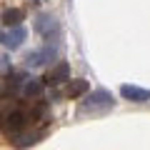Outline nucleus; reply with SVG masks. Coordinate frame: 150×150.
<instances>
[{
  "label": "nucleus",
  "mask_w": 150,
  "mask_h": 150,
  "mask_svg": "<svg viewBox=\"0 0 150 150\" xmlns=\"http://www.w3.org/2000/svg\"><path fill=\"white\" fill-rule=\"evenodd\" d=\"M90 90V83L85 78H75V80H68V98H80Z\"/></svg>",
  "instance_id": "8"
},
{
  "label": "nucleus",
  "mask_w": 150,
  "mask_h": 150,
  "mask_svg": "<svg viewBox=\"0 0 150 150\" xmlns=\"http://www.w3.org/2000/svg\"><path fill=\"white\" fill-rule=\"evenodd\" d=\"M65 80H70V65L68 63H58L55 68H50L48 75L43 78L45 85H60V83H65Z\"/></svg>",
  "instance_id": "6"
},
{
  "label": "nucleus",
  "mask_w": 150,
  "mask_h": 150,
  "mask_svg": "<svg viewBox=\"0 0 150 150\" xmlns=\"http://www.w3.org/2000/svg\"><path fill=\"white\" fill-rule=\"evenodd\" d=\"M43 90H45V83L38 80V78H30V80L23 85V95H25V98H40Z\"/></svg>",
  "instance_id": "10"
},
{
  "label": "nucleus",
  "mask_w": 150,
  "mask_h": 150,
  "mask_svg": "<svg viewBox=\"0 0 150 150\" xmlns=\"http://www.w3.org/2000/svg\"><path fill=\"white\" fill-rule=\"evenodd\" d=\"M38 138L40 135H15V148H28V145H33V143H38Z\"/></svg>",
  "instance_id": "11"
},
{
  "label": "nucleus",
  "mask_w": 150,
  "mask_h": 150,
  "mask_svg": "<svg viewBox=\"0 0 150 150\" xmlns=\"http://www.w3.org/2000/svg\"><path fill=\"white\" fill-rule=\"evenodd\" d=\"M0 125H3V130H5L8 135H20L23 130H25V125H28V115L23 110H10V112H5L3 118H0Z\"/></svg>",
  "instance_id": "2"
},
{
  "label": "nucleus",
  "mask_w": 150,
  "mask_h": 150,
  "mask_svg": "<svg viewBox=\"0 0 150 150\" xmlns=\"http://www.w3.org/2000/svg\"><path fill=\"white\" fill-rule=\"evenodd\" d=\"M120 95L130 103H148L150 100V90L145 88H138V85H123L120 88Z\"/></svg>",
  "instance_id": "7"
},
{
  "label": "nucleus",
  "mask_w": 150,
  "mask_h": 150,
  "mask_svg": "<svg viewBox=\"0 0 150 150\" xmlns=\"http://www.w3.org/2000/svg\"><path fill=\"white\" fill-rule=\"evenodd\" d=\"M25 38H28V30H25V28H20V25H18V28H10L8 33L0 30V43L5 45V48H10V50H18V48L23 45Z\"/></svg>",
  "instance_id": "5"
},
{
  "label": "nucleus",
  "mask_w": 150,
  "mask_h": 150,
  "mask_svg": "<svg viewBox=\"0 0 150 150\" xmlns=\"http://www.w3.org/2000/svg\"><path fill=\"white\" fill-rule=\"evenodd\" d=\"M35 33L38 35H43L45 40H50V38H58L60 35V23L55 20L50 13H43V15H38L35 18Z\"/></svg>",
  "instance_id": "3"
},
{
  "label": "nucleus",
  "mask_w": 150,
  "mask_h": 150,
  "mask_svg": "<svg viewBox=\"0 0 150 150\" xmlns=\"http://www.w3.org/2000/svg\"><path fill=\"white\" fill-rule=\"evenodd\" d=\"M23 18H25V13H23L20 8H8V10L3 13L0 20H3V25H8V28H18Z\"/></svg>",
  "instance_id": "9"
},
{
  "label": "nucleus",
  "mask_w": 150,
  "mask_h": 150,
  "mask_svg": "<svg viewBox=\"0 0 150 150\" xmlns=\"http://www.w3.org/2000/svg\"><path fill=\"white\" fill-rule=\"evenodd\" d=\"M20 80H23V78H20V75H15V73L8 75V80H5V90H13V88H18V85H20Z\"/></svg>",
  "instance_id": "12"
},
{
  "label": "nucleus",
  "mask_w": 150,
  "mask_h": 150,
  "mask_svg": "<svg viewBox=\"0 0 150 150\" xmlns=\"http://www.w3.org/2000/svg\"><path fill=\"white\" fill-rule=\"evenodd\" d=\"M112 105H115V100H112V95L108 90H95L80 105V112H100V110H110Z\"/></svg>",
  "instance_id": "1"
},
{
  "label": "nucleus",
  "mask_w": 150,
  "mask_h": 150,
  "mask_svg": "<svg viewBox=\"0 0 150 150\" xmlns=\"http://www.w3.org/2000/svg\"><path fill=\"white\" fill-rule=\"evenodd\" d=\"M55 55H58V48H55V45H45V48H40V50H33L25 58V65L28 68H40V65H45L48 60H53Z\"/></svg>",
  "instance_id": "4"
},
{
  "label": "nucleus",
  "mask_w": 150,
  "mask_h": 150,
  "mask_svg": "<svg viewBox=\"0 0 150 150\" xmlns=\"http://www.w3.org/2000/svg\"><path fill=\"white\" fill-rule=\"evenodd\" d=\"M5 65H8V63H5V58H0V73L5 70Z\"/></svg>",
  "instance_id": "14"
},
{
  "label": "nucleus",
  "mask_w": 150,
  "mask_h": 150,
  "mask_svg": "<svg viewBox=\"0 0 150 150\" xmlns=\"http://www.w3.org/2000/svg\"><path fill=\"white\" fill-rule=\"evenodd\" d=\"M45 110H48V105H45V103H38L30 118H35V120H38V118H43V115H45Z\"/></svg>",
  "instance_id": "13"
}]
</instances>
